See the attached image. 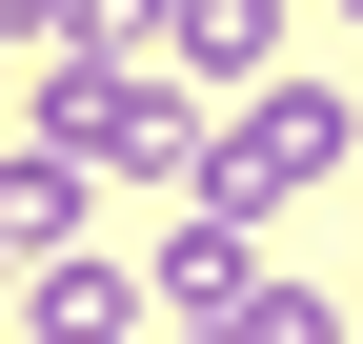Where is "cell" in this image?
Masks as SVG:
<instances>
[{
	"label": "cell",
	"instance_id": "cell-1",
	"mask_svg": "<svg viewBox=\"0 0 363 344\" xmlns=\"http://www.w3.org/2000/svg\"><path fill=\"white\" fill-rule=\"evenodd\" d=\"M323 183H363V102L343 81H242L222 102V142H202V203H323Z\"/></svg>",
	"mask_w": 363,
	"mask_h": 344
},
{
	"label": "cell",
	"instance_id": "cell-2",
	"mask_svg": "<svg viewBox=\"0 0 363 344\" xmlns=\"http://www.w3.org/2000/svg\"><path fill=\"white\" fill-rule=\"evenodd\" d=\"M162 81H202V102L283 81V0H162Z\"/></svg>",
	"mask_w": 363,
	"mask_h": 344
},
{
	"label": "cell",
	"instance_id": "cell-3",
	"mask_svg": "<svg viewBox=\"0 0 363 344\" xmlns=\"http://www.w3.org/2000/svg\"><path fill=\"white\" fill-rule=\"evenodd\" d=\"M142 304H162V284H121L101 243H61V264H21V324H40V344H142Z\"/></svg>",
	"mask_w": 363,
	"mask_h": 344
},
{
	"label": "cell",
	"instance_id": "cell-4",
	"mask_svg": "<svg viewBox=\"0 0 363 344\" xmlns=\"http://www.w3.org/2000/svg\"><path fill=\"white\" fill-rule=\"evenodd\" d=\"M81 203H101V162H81V142H0V243H21V264H61Z\"/></svg>",
	"mask_w": 363,
	"mask_h": 344
},
{
	"label": "cell",
	"instance_id": "cell-5",
	"mask_svg": "<svg viewBox=\"0 0 363 344\" xmlns=\"http://www.w3.org/2000/svg\"><path fill=\"white\" fill-rule=\"evenodd\" d=\"M182 344H343V304H323V284H283V264H262L242 304H202Z\"/></svg>",
	"mask_w": 363,
	"mask_h": 344
},
{
	"label": "cell",
	"instance_id": "cell-6",
	"mask_svg": "<svg viewBox=\"0 0 363 344\" xmlns=\"http://www.w3.org/2000/svg\"><path fill=\"white\" fill-rule=\"evenodd\" d=\"M0 304H21V243H0Z\"/></svg>",
	"mask_w": 363,
	"mask_h": 344
},
{
	"label": "cell",
	"instance_id": "cell-7",
	"mask_svg": "<svg viewBox=\"0 0 363 344\" xmlns=\"http://www.w3.org/2000/svg\"><path fill=\"white\" fill-rule=\"evenodd\" d=\"M0 61H21V21H0Z\"/></svg>",
	"mask_w": 363,
	"mask_h": 344
},
{
	"label": "cell",
	"instance_id": "cell-8",
	"mask_svg": "<svg viewBox=\"0 0 363 344\" xmlns=\"http://www.w3.org/2000/svg\"><path fill=\"white\" fill-rule=\"evenodd\" d=\"M343 21H363V0H343Z\"/></svg>",
	"mask_w": 363,
	"mask_h": 344
}]
</instances>
